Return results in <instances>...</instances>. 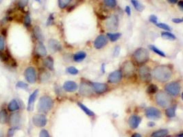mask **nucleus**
<instances>
[{"label":"nucleus","mask_w":183,"mask_h":137,"mask_svg":"<svg viewBox=\"0 0 183 137\" xmlns=\"http://www.w3.org/2000/svg\"><path fill=\"white\" fill-rule=\"evenodd\" d=\"M24 76H25L26 80L30 84L34 83L37 80V73L34 67H28L24 72Z\"/></svg>","instance_id":"obj_8"},{"label":"nucleus","mask_w":183,"mask_h":137,"mask_svg":"<svg viewBox=\"0 0 183 137\" xmlns=\"http://www.w3.org/2000/svg\"><path fill=\"white\" fill-rule=\"evenodd\" d=\"M78 106L80 107L84 112H85V113L87 115H88V116L91 117V116H94V115H95V113H94L92 110H90L89 109H88V108L86 107V106H85L83 104H82V103L78 102Z\"/></svg>","instance_id":"obj_28"},{"label":"nucleus","mask_w":183,"mask_h":137,"mask_svg":"<svg viewBox=\"0 0 183 137\" xmlns=\"http://www.w3.org/2000/svg\"><path fill=\"white\" fill-rule=\"evenodd\" d=\"M156 102L158 106L163 108L169 107L171 104V98L167 93H166L163 91H160L155 97Z\"/></svg>","instance_id":"obj_4"},{"label":"nucleus","mask_w":183,"mask_h":137,"mask_svg":"<svg viewBox=\"0 0 183 137\" xmlns=\"http://www.w3.org/2000/svg\"><path fill=\"white\" fill-rule=\"evenodd\" d=\"M86 56V54L85 52H83V51L78 52L76 54H74V60L76 62H81L85 58Z\"/></svg>","instance_id":"obj_25"},{"label":"nucleus","mask_w":183,"mask_h":137,"mask_svg":"<svg viewBox=\"0 0 183 137\" xmlns=\"http://www.w3.org/2000/svg\"><path fill=\"white\" fill-rule=\"evenodd\" d=\"M92 87L86 82H82L80 84L79 92L84 96H90L92 95Z\"/></svg>","instance_id":"obj_13"},{"label":"nucleus","mask_w":183,"mask_h":137,"mask_svg":"<svg viewBox=\"0 0 183 137\" xmlns=\"http://www.w3.org/2000/svg\"><path fill=\"white\" fill-rule=\"evenodd\" d=\"M32 122L35 126L38 127V128H43L46 126L47 120L44 115L37 114L33 116Z\"/></svg>","instance_id":"obj_6"},{"label":"nucleus","mask_w":183,"mask_h":137,"mask_svg":"<svg viewBox=\"0 0 183 137\" xmlns=\"http://www.w3.org/2000/svg\"><path fill=\"white\" fill-rule=\"evenodd\" d=\"M131 3L132 4V5H133L134 8H135L137 11L141 12L143 10L144 6L141 2H139L138 1V0H131Z\"/></svg>","instance_id":"obj_30"},{"label":"nucleus","mask_w":183,"mask_h":137,"mask_svg":"<svg viewBox=\"0 0 183 137\" xmlns=\"http://www.w3.org/2000/svg\"><path fill=\"white\" fill-rule=\"evenodd\" d=\"M0 137H3V133H2L1 130H0Z\"/></svg>","instance_id":"obj_54"},{"label":"nucleus","mask_w":183,"mask_h":137,"mask_svg":"<svg viewBox=\"0 0 183 137\" xmlns=\"http://www.w3.org/2000/svg\"><path fill=\"white\" fill-rule=\"evenodd\" d=\"M14 128H10L9 130L8 133V135L9 137H12L14 134Z\"/></svg>","instance_id":"obj_50"},{"label":"nucleus","mask_w":183,"mask_h":137,"mask_svg":"<svg viewBox=\"0 0 183 137\" xmlns=\"http://www.w3.org/2000/svg\"><path fill=\"white\" fill-rule=\"evenodd\" d=\"M7 119H8V113H7L6 110L5 109L0 110V124H6Z\"/></svg>","instance_id":"obj_29"},{"label":"nucleus","mask_w":183,"mask_h":137,"mask_svg":"<svg viewBox=\"0 0 183 137\" xmlns=\"http://www.w3.org/2000/svg\"><path fill=\"white\" fill-rule=\"evenodd\" d=\"M54 20V15H53V14H50V16H49V18H48V20H47V24L48 25H50V24L52 23V21Z\"/></svg>","instance_id":"obj_48"},{"label":"nucleus","mask_w":183,"mask_h":137,"mask_svg":"<svg viewBox=\"0 0 183 137\" xmlns=\"http://www.w3.org/2000/svg\"><path fill=\"white\" fill-rule=\"evenodd\" d=\"M165 89L170 95L176 96L180 92V85L178 82H172L165 86Z\"/></svg>","instance_id":"obj_5"},{"label":"nucleus","mask_w":183,"mask_h":137,"mask_svg":"<svg viewBox=\"0 0 183 137\" xmlns=\"http://www.w3.org/2000/svg\"><path fill=\"white\" fill-rule=\"evenodd\" d=\"M139 75L142 81L149 82L151 80L150 69L148 66H141L139 69Z\"/></svg>","instance_id":"obj_7"},{"label":"nucleus","mask_w":183,"mask_h":137,"mask_svg":"<svg viewBox=\"0 0 183 137\" xmlns=\"http://www.w3.org/2000/svg\"><path fill=\"white\" fill-rule=\"evenodd\" d=\"M48 47H49L50 52H52V53L56 52L61 49V43L55 39L49 40V42H48Z\"/></svg>","instance_id":"obj_17"},{"label":"nucleus","mask_w":183,"mask_h":137,"mask_svg":"<svg viewBox=\"0 0 183 137\" xmlns=\"http://www.w3.org/2000/svg\"><path fill=\"white\" fill-rule=\"evenodd\" d=\"M150 21H151L152 23H153L154 24H156L158 23V18L157 16L154 15V14H152V15L150 16Z\"/></svg>","instance_id":"obj_45"},{"label":"nucleus","mask_w":183,"mask_h":137,"mask_svg":"<svg viewBox=\"0 0 183 137\" xmlns=\"http://www.w3.org/2000/svg\"><path fill=\"white\" fill-rule=\"evenodd\" d=\"M35 1H37L38 2H39V3H40V0H35Z\"/></svg>","instance_id":"obj_56"},{"label":"nucleus","mask_w":183,"mask_h":137,"mask_svg":"<svg viewBox=\"0 0 183 137\" xmlns=\"http://www.w3.org/2000/svg\"><path fill=\"white\" fill-rule=\"evenodd\" d=\"M161 37L165 39H168V40H174L176 39V36L174 34L171 33L170 32H163L161 33Z\"/></svg>","instance_id":"obj_32"},{"label":"nucleus","mask_w":183,"mask_h":137,"mask_svg":"<svg viewBox=\"0 0 183 137\" xmlns=\"http://www.w3.org/2000/svg\"><path fill=\"white\" fill-rule=\"evenodd\" d=\"M28 4V0H19L18 5L20 8H23L26 7Z\"/></svg>","instance_id":"obj_41"},{"label":"nucleus","mask_w":183,"mask_h":137,"mask_svg":"<svg viewBox=\"0 0 183 137\" xmlns=\"http://www.w3.org/2000/svg\"><path fill=\"white\" fill-rule=\"evenodd\" d=\"M21 121V116L19 112H13L9 118V123L12 126H18Z\"/></svg>","instance_id":"obj_19"},{"label":"nucleus","mask_w":183,"mask_h":137,"mask_svg":"<svg viewBox=\"0 0 183 137\" xmlns=\"http://www.w3.org/2000/svg\"><path fill=\"white\" fill-rule=\"evenodd\" d=\"M158 90V88L157 86L155 85H150L148 86V88H147V92H148L149 94H154V93H156L157 92Z\"/></svg>","instance_id":"obj_34"},{"label":"nucleus","mask_w":183,"mask_h":137,"mask_svg":"<svg viewBox=\"0 0 183 137\" xmlns=\"http://www.w3.org/2000/svg\"><path fill=\"white\" fill-rule=\"evenodd\" d=\"M24 24L26 26H30L31 24V19L29 14H26L24 17Z\"/></svg>","instance_id":"obj_42"},{"label":"nucleus","mask_w":183,"mask_h":137,"mask_svg":"<svg viewBox=\"0 0 183 137\" xmlns=\"http://www.w3.org/2000/svg\"><path fill=\"white\" fill-rule=\"evenodd\" d=\"M8 109L10 112H15L19 109V105L16 100H11L8 106Z\"/></svg>","instance_id":"obj_24"},{"label":"nucleus","mask_w":183,"mask_h":137,"mask_svg":"<svg viewBox=\"0 0 183 137\" xmlns=\"http://www.w3.org/2000/svg\"><path fill=\"white\" fill-rule=\"evenodd\" d=\"M66 71L67 73L69 74H71V75H77L79 71L77 69L76 67H67L66 69Z\"/></svg>","instance_id":"obj_38"},{"label":"nucleus","mask_w":183,"mask_h":137,"mask_svg":"<svg viewBox=\"0 0 183 137\" xmlns=\"http://www.w3.org/2000/svg\"><path fill=\"white\" fill-rule=\"evenodd\" d=\"M39 137H50V136L49 133H48V131L46 130L43 129L40 132Z\"/></svg>","instance_id":"obj_44"},{"label":"nucleus","mask_w":183,"mask_h":137,"mask_svg":"<svg viewBox=\"0 0 183 137\" xmlns=\"http://www.w3.org/2000/svg\"><path fill=\"white\" fill-rule=\"evenodd\" d=\"M120 49H121V48H120L119 46H116V47L115 48V50H114V56L116 57L119 54Z\"/></svg>","instance_id":"obj_46"},{"label":"nucleus","mask_w":183,"mask_h":137,"mask_svg":"<svg viewBox=\"0 0 183 137\" xmlns=\"http://www.w3.org/2000/svg\"><path fill=\"white\" fill-rule=\"evenodd\" d=\"M16 87H18L19 88H22V89H26L28 87V85L27 84L23 82H18L16 83Z\"/></svg>","instance_id":"obj_40"},{"label":"nucleus","mask_w":183,"mask_h":137,"mask_svg":"<svg viewBox=\"0 0 183 137\" xmlns=\"http://www.w3.org/2000/svg\"><path fill=\"white\" fill-rule=\"evenodd\" d=\"M156 25L157 26L158 28H159L160 29H163V30H166L167 32H170L171 30V28L167 24L164 23H157L156 24Z\"/></svg>","instance_id":"obj_37"},{"label":"nucleus","mask_w":183,"mask_h":137,"mask_svg":"<svg viewBox=\"0 0 183 137\" xmlns=\"http://www.w3.org/2000/svg\"><path fill=\"white\" fill-rule=\"evenodd\" d=\"M92 89L97 93H103L106 91L108 86L106 84L100 83V82H93L92 83Z\"/></svg>","instance_id":"obj_16"},{"label":"nucleus","mask_w":183,"mask_h":137,"mask_svg":"<svg viewBox=\"0 0 183 137\" xmlns=\"http://www.w3.org/2000/svg\"><path fill=\"white\" fill-rule=\"evenodd\" d=\"M146 115L147 118L150 119H158L161 117V112L154 107H149L146 110Z\"/></svg>","instance_id":"obj_9"},{"label":"nucleus","mask_w":183,"mask_h":137,"mask_svg":"<svg viewBox=\"0 0 183 137\" xmlns=\"http://www.w3.org/2000/svg\"><path fill=\"white\" fill-rule=\"evenodd\" d=\"M133 58L137 63H145L149 60V52L143 47H140L134 52Z\"/></svg>","instance_id":"obj_3"},{"label":"nucleus","mask_w":183,"mask_h":137,"mask_svg":"<svg viewBox=\"0 0 183 137\" xmlns=\"http://www.w3.org/2000/svg\"><path fill=\"white\" fill-rule=\"evenodd\" d=\"M119 25V21L117 16L112 15L109 18H108L106 21L105 25L108 30H116Z\"/></svg>","instance_id":"obj_10"},{"label":"nucleus","mask_w":183,"mask_h":137,"mask_svg":"<svg viewBox=\"0 0 183 137\" xmlns=\"http://www.w3.org/2000/svg\"><path fill=\"white\" fill-rule=\"evenodd\" d=\"M36 52H37V54L40 56H46V54H47L46 48H45V45H43V43L42 42H39L38 43V45L37 46V49H36Z\"/></svg>","instance_id":"obj_21"},{"label":"nucleus","mask_w":183,"mask_h":137,"mask_svg":"<svg viewBox=\"0 0 183 137\" xmlns=\"http://www.w3.org/2000/svg\"><path fill=\"white\" fill-rule=\"evenodd\" d=\"M34 34L35 37L37 38L40 42L43 41V33L41 32V30H40V28L38 27V26H36L34 29Z\"/></svg>","instance_id":"obj_27"},{"label":"nucleus","mask_w":183,"mask_h":137,"mask_svg":"<svg viewBox=\"0 0 183 137\" xmlns=\"http://www.w3.org/2000/svg\"><path fill=\"white\" fill-rule=\"evenodd\" d=\"M178 6L180 7V8L182 10H183V1H178Z\"/></svg>","instance_id":"obj_51"},{"label":"nucleus","mask_w":183,"mask_h":137,"mask_svg":"<svg viewBox=\"0 0 183 137\" xmlns=\"http://www.w3.org/2000/svg\"><path fill=\"white\" fill-rule=\"evenodd\" d=\"M141 122V117L138 115H132L128 120V124L130 128L135 130L138 128Z\"/></svg>","instance_id":"obj_15"},{"label":"nucleus","mask_w":183,"mask_h":137,"mask_svg":"<svg viewBox=\"0 0 183 137\" xmlns=\"http://www.w3.org/2000/svg\"><path fill=\"white\" fill-rule=\"evenodd\" d=\"M172 21L173 22H174L176 23H182L183 21V19H177V18H174L172 19Z\"/></svg>","instance_id":"obj_49"},{"label":"nucleus","mask_w":183,"mask_h":137,"mask_svg":"<svg viewBox=\"0 0 183 137\" xmlns=\"http://www.w3.org/2000/svg\"><path fill=\"white\" fill-rule=\"evenodd\" d=\"M63 88L67 92H74L78 89V85L73 81H67L64 83Z\"/></svg>","instance_id":"obj_18"},{"label":"nucleus","mask_w":183,"mask_h":137,"mask_svg":"<svg viewBox=\"0 0 183 137\" xmlns=\"http://www.w3.org/2000/svg\"><path fill=\"white\" fill-rule=\"evenodd\" d=\"M176 106H173L168 108L165 110V115L169 118H173L176 116Z\"/></svg>","instance_id":"obj_26"},{"label":"nucleus","mask_w":183,"mask_h":137,"mask_svg":"<svg viewBox=\"0 0 183 137\" xmlns=\"http://www.w3.org/2000/svg\"><path fill=\"white\" fill-rule=\"evenodd\" d=\"M5 48V41L3 36L0 35V52H2Z\"/></svg>","instance_id":"obj_43"},{"label":"nucleus","mask_w":183,"mask_h":137,"mask_svg":"<svg viewBox=\"0 0 183 137\" xmlns=\"http://www.w3.org/2000/svg\"><path fill=\"white\" fill-rule=\"evenodd\" d=\"M71 0H58V6L60 8H65L68 6Z\"/></svg>","instance_id":"obj_35"},{"label":"nucleus","mask_w":183,"mask_h":137,"mask_svg":"<svg viewBox=\"0 0 183 137\" xmlns=\"http://www.w3.org/2000/svg\"><path fill=\"white\" fill-rule=\"evenodd\" d=\"M182 136H183V134L181 133V134H179V135H178L177 137H182Z\"/></svg>","instance_id":"obj_55"},{"label":"nucleus","mask_w":183,"mask_h":137,"mask_svg":"<svg viewBox=\"0 0 183 137\" xmlns=\"http://www.w3.org/2000/svg\"><path fill=\"white\" fill-rule=\"evenodd\" d=\"M38 90L37 89L34 91L32 94L30 95V97H29L28 102V110H32L34 103L36 98H37V95H38Z\"/></svg>","instance_id":"obj_20"},{"label":"nucleus","mask_w":183,"mask_h":137,"mask_svg":"<svg viewBox=\"0 0 183 137\" xmlns=\"http://www.w3.org/2000/svg\"><path fill=\"white\" fill-rule=\"evenodd\" d=\"M108 43L107 38L104 35H100L95 38L94 41V47L96 49H101L105 46Z\"/></svg>","instance_id":"obj_14"},{"label":"nucleus","mask_w":183,"mask_h":137,"mask_svg":"<svg viewBox=\"0 0 183 137\" xmlns=\"http://www.w3.org/2000/svg\"><path fill=\"white\" fill-rule=\"evenodd\" d=\"M131 137H142V136L139 133H134V134H132Z\"/></svg>","instance_id":"obj_52"},{"label":"nucleus","mask_w":183,"mask_h":137,"mask_svg":"<svg viewBox=\"0 0 183 137\" xmlns=\"http://www.w3.org/2000/svg\"><path fill=\"white\" fill-rule=\"evenodd\" d=\"M2 1H3V0H0V4H2Z\"/></svg>","instance_id":"obj_57"},{"label":"nucleus","mask_w":183,"mask_h":137,"mask_svg":"<svg viewBox=\"0 0 183 137\" xmlns=\"http://www.w3.org/2000/svg\"><path fill=\"white\" fill-rule=\"evenodd\" d=\"M125 11H126V14H128V15L130 16V14H131V9H130V6H126V8H125Z\"/></svg>","instance_id":"obj_47"},{"label":"nucleus","mask_w":183,"mask_h":137,"mask_svg":"<svg viewBox=\"0 0 183 137\" xmlns=\"http://www.w3.org/2000/svg\"><path fill=\"white\" fill-rule=\"evenodd\" d=\"M122 71L124 73V75L127 77L132 76L134 72V64L130 61L124 62V64L122 66Z\"/></svg>","instance_id":"obj_11"},{"label":"nucleus","mask_w":183,"mask_h":137,"mask_svg":"<svg viewBox=\"0 0 183 137\" xmlns=\"http://www.w3.org/2000/svg\"><path fill=\"white\" fill-rule=\"evenodd\" d=\"M50 75L47 71H43L42 73L40 74V80L41 82H45L48 80V79L50 78Z\"/></svg>","instance_id":"obj_36"},{"label":"nucleus","mask_w":183,"mask_h":137,"mask_svg":"<svg viewBox=\"0 0 183 137\" xmlns=\"http://www.w3.org/2000/svg\"><path fill=\"white\" fill-rule=\"evenodd\" d=\"M149 47H150L154 52L156 53V54H157L158 55H159V56H162V57L166 56V55L164 52H163V51H161V50H160L159 49H158V48L156 46H154V45H149Z\"/></svg>","instance_id":"obj_33"},{"label":"nucleus","mask_w":183,"mask_h":137,"mask_svg":"<svg viewBox=\"0 0 183 137\" xmlns=\"http://www.w3.org/2000/svg\"><path fill=\"white\" fill-rule=\"evenodd\" d=\"M170 4H176L178 3V0H167Z\"/></svg>","instance_id":"obj_53"},{"label":"nucleus","mask_w":183,"mask_h":137,"mask_svg":"<svg viewBox=\"0 0 183 137\" xmlns=\"http://www.w3.org/2000/svg\"><path fill=\"white\" fill-rule=\"evenodd\" d=\"M152 74L156 80L159 82H165L172 78V71L168 66L159 65L154 69Z\"/></svg>","instance_id":"obj_1"},{"label":"nucleus","mask_w":183,"mask_h":137,"mask_svg":"<svg viewBox=\"0 0 183 137\" xmlns=\"http://www.w3.org/2000/svg\"><path fill=\"white\" fill-rule=\"evenodd\" d=\"M122 72L121 71H115L110 73L108 76V80L110 83H118L122 80Z\"/></svg>","instance_id":"obj_12"},{"label":"nucleus","mask_w":183,"mask_h":137,"mask_svg":"<svg viewBox=\"0 0 183 137\" xmlns=\"http://www.w3.org/2000/svg\"><path fill=\"white\" fill-rule=\"evenodd\" d=\"M43 63L45 67H47L50 70H54V60L52 57L48 56L45 58L43 61Z\"/></svg>","instance_id":"obj_23"},{"label":"nucleus","mask_w":183,"mask_h":137,"mask_svg":"<svg viewBox=\"0 0 183 137\" xmlns=\"http://www.w3.org/2000/svg\"><path fill=\"white\" fill-rule=\"evenodd\" d=\"M108 37L109 38L110 41L115 42L119 38L121 37L122 34L121 33H108L107 34Z\"/></svg>","instance_id":"obj_31"},{"label":"nucleus","mask_w":183,"mask_h":137,"mask_svg":"<svg viewBox=\"0 0 183 137\" xmlns=\"http://www.w3.org/2000/svg\"><path fill=\"white\" fill-rule=\"evenodd\" d=\"M54 102L50 96L44 95L42 96L38 101L37 105V109L39 112L47 113L52 109Z\"/></svg>","instance_id":"obj_2"},{"label":"nucleus","mask_w":183,"mask_h":137,"mask_svg":"<svg viewBox=\"0 0 183 137\" xmlns=\"http://www.w3.org/2000/svg\"><path fill=\"white\" fill-rule=\"evenodd\" d=\"M169 131L167 129H160L156 130L151 134V137H165L168 135Z\"/></svg>","instance_id":"obj_22"},{"label":"nucleus","mask_w":183,"mask_h":137,"mask_svg":"<svg viewBox=\"0 0 183 137\" xmlns=\"http://www.w3.org/2000/svg\"><path fill=\"white\" fill-rule=\"evenodd\" d=\"M104 2L107 6L110 7V8H113L117 5L116 0H104Z\"/></svg>","instance_id":"obj_39"}]
</instances>
